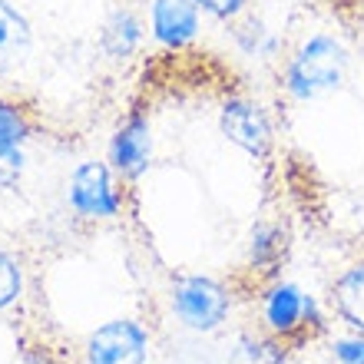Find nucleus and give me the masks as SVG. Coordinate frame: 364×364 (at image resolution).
<instances>
[{
  "instance_id": "obj_6",
  "label": "nucleus",
  "mask_w": 364,
  "mask_h": 364,
  "mask_svg": "<svg viewBox=\"0 0 364 364\" xmlns=\"http://www.w3.org/2000/svg\"><path fill=\"white\" fill-rule=\"evenodd\" d=\"M30 139V123L17 103L0 96V189H14L23 176V146Z\"/></svg>"
},
{
  "instance_id": "obj_4",
  "label": "nucleus",
  "mask_w": 364,
  "mask_h": 364,
  "mask_svg": "<svg viewBox=\"0 0 364 364\" xmlns=\"http://www.w3.org/2000/svg\"><path fill=\"white\" fill-rule=\"evenodd\" d=\"M149 338L136 321H106L87 341V364H146Z\"/></svg>"
},
{
  "instance_id": "obj_1",
  "label": "nucleus",
  "mask_w": 364,
  "mask_h": 364,
  "mask_svg": "<svg viewBox=\"0 0 364 364\" xmlns=\"http://www.w3.org/2000/svg\"><path fill=\"white\" fill-rule=\"evenodd\" d=\"M275 123L288 146L328 143V159L285 166L298 199L348 262L328 282V311L364 338V0H305L275 47Z\"/></svg>"
},
{
  "instance_id": "obj_9",
  "label": "nucleus",
  "mask_w": 364,
  "mask_h": 364,
  "mask_svg": "<svg viewBox=\"0 0 364 364\" xmlns=\"http://www.w3.org/2000/svg\"><path fill=\"white\" fill-rule=\"evenodd\" d=\"M255 0H192V7L205 10L209 17L222 20V23H232V27H239V20L249 14V7Z\"/></svg>"
},
{
  "instance_id": "obj_8",
  "label": "nucleus",
  "mask_w": 364,
  "mask_h": 364,
  "mask_svg": "<svg viewBox=\"0 0 364 364\" xmlns=\"http://www.w3.org/2000/svg\"><path fill=\"white\" fill-rule=\"evenodd\" d=\"M20 288H23V272H20V262L14 259L10 252L0 249V311L17 301Z\"/></svg>"
},
{
  "instance_id": "obj_7",
  "label": "nucleus",
  "mask_w": 364,
  "mask_h": 364,
  "mask_svg": "<svg viewBox=\"0 0 364 364\" xmlns=\"http://www.w3.org/2000/svg\"><path fill=\"white\" fill-rule=\"evenodd\" d=\"M30 43H33V30L23 10L10 0H0V73H10L27 63Z\"/></svg>"
},
{
  "instance_id": "obj_2",
  "label": "nucleus",
  "mask_w": 364,
  "mask_h": 364,
  "mask_svg": "<svg viewBox=\"0 0 364 364\" xmlns=\"http://www.w3.org/2000/svg\"><path fill=\"white\" fill-rule=\"evenodd\" d=\"M232 305V291L209 275H179L173 282V308L182 325L212 331Z\"/></svg>"
},
{
  "instance_id": "obj_5",
  "label": "nucleus",
  "mask_w": 364,
  "mask_h": 364,
  "mask_svg": "<svg viewBox=\"0 0 364 364\" xmlns=\"http://www.w3.org/2000/svg\"><path fill=\"white\" fill-rule=\"evenodd\" d=\"M153 159V123L146 113H133L113 136L109 146V163L123 179H143Z\"/></svg>"
},
{
  "instance_id": "obj_3",
  "label": "nucleus",
  "mask_w": 364,
  "mask_h": 364,
  "mask_svg": "<svg viewBox=\"0 0 364 364\" xmlns=\"http://www.w3.org/2000/svg\"><path fill=\"white\" fill-rule=\"evenodd\" d=\"M70 205L83 219H113L123 199L113 186L106 163H80L70 176Z\"/></svg>"
}]
</instances>
